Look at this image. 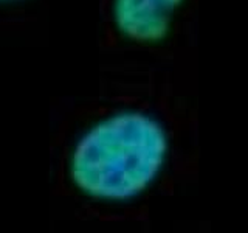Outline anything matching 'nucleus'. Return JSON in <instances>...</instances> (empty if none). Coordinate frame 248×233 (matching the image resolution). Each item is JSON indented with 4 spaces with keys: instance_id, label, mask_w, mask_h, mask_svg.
<instances>
[{
    "instance_id": "f257e3e1",
    "label": "nucleus",
    "mask_w": 248,
    "mask_h": 233,
    "mask_svg": "<svg viewBox=\"0 0 248 233\" xmlns=\"http://www.w3.org/2000/svg\"><path fill=\"white\" fill-rule=\"evenodd\" d=\"M168 150L166 131L157 120L141 112H120L93 124L78 140L70 177L93 199L130 200L155 182Z\"/></svg>"
},
{
    "instance_id": "f03ea898",
    "label": "nucleus",
    "mask_w": 248,
    "mask_h": 233,
    "mask_svg": "<svg viewBox=\"0 0 248 233\" xmlns=\"http://www.w3.org/2000/svg\"><path fill=\"white\" fill-rule=\"evenodd\" d=\"M183 2L185 0H115V25L132 42L157 44L168 36L172 16Z\"/></svg>"
},
{
    "instance_id": "7ed1b4c3",
    "label": "nucleus",
    "mask_w": 248,
    "mask_h": 233,
    "mask_svg": "<svg viewBox=\"0 0 248 233\" xmlns=\"http://www.w3.org/2000/svg\"><path fill=\"white\" fill-rule=\"evenodd\" d=\"M3 2H19V0H3Z\"/></svg>"
}]
</instances>
